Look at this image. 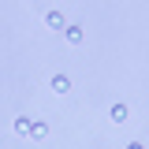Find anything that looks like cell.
Here are the masks:
<instances>
[{
  "label": "cell",
  "mask_w": 149,
  "mask_h": 149,
  "mask_svg": "<svg viewBox=\"0 0 149 149\" xmlns=\"http://www.w3.org/2000/svg\"><path fill=\"white\" fill-rule=\"evenodd\" d=\"M45 26L63 30V26H67V22H63V11H60V8H49V11H45Z\"/></svg>",
  "instance_id": "cell-1"
},
{
  "label": "cell",
  "mask_w": 149,
  "mask_h": 149,
  "mask_svg": "<svg viewBox=\"0 0 149 149\" xmlns=\"http://www.w3.org/2000/svg\"><path fill=\"white\" fill-rule=\"evenodd\" d=\"M82 26H78V22H71V26H63V41H67V45H82Z\"/></svg>",
  "instance_id": "cell-2"
},
{
  "label": "cell",
  "mask_w": 149,
  "mask_h": 149,
  "mask_svg": "<svg viewBox=\"0 0 149 149\" xmlns=\"http://www.w3.org/2000/svg\"><path fill=\"white\" fill-rule=\"evenodd\" d=\"M49 86H52V93H71V78H67V74H52Z\"/></svg>",
  "instance_id": "cell-3"
},
{
  "label": "cell",
  "mask_w": 149,
  "mask_h": 149,
  "mask_svg": "<svg viewBox=\"0 0 149 149\" xmlns=\"http://www.w3.org/2000/svg\"><path fill=\"white\" fill-rule=\"evenodd\" d=\"M30 138H49V123L45 119H30Z\"/></svg>",
  "instance_id": "cell-4"
},
{
  "label": "cell",
  "mask_w": 149,
  "mask_h": 149,
  "mask_svg": "<svg viewBox=\"0 0 149 149\" xmlns=\"http://www.w3.org/2000/svg\"><path fill=\"white\" fill-rule=\"evenodd\" d=\"M127 116H130L127 104H112V112H108V119H112V123H127Z\"/></svg>",
  "instance_id": "cell-5"
},
{
  "label": "cell",
  "mask_w": 149,
  "mask_h": 149,
  "mask_svg": "<svg viewBox=\"0 0 149 149\" xmlns=\"http://www.w3.org/2000/svg\"><path fill=\"white\" fill-rule=\"evenodd\" d=\"M15 134H30V119H26V116L15 119Z\"/></svg>",
  "instance_id": "cell-6"
},
{
  "label": "cell",
  "mask_w": 149,
  "mask_h": 149,
  "mask_svg": "<svg viewBox=\"0 0 149 149\" xmlns=\"http://www.w3.org/2000/svg\"><path fill=\"white\" fill-rule=\"evenodd\" d=\"M127 149H146V146H142V142H130V146H127Z\"/></svg>",
  "instance_id": "cell-7"
}]
</instances>
